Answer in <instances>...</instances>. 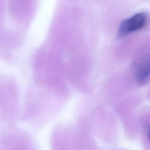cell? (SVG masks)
<instances>
[{
  "label": "cell",
  "instance_id": "obj_1",
  "mask_svg": "<svg viewBox=\"0 0 150 150\" xmlns=\"http://www.w3.org/2000/svg\"><path fill=\"white\" fill-rule=\"evenodd\" d=\"M148 22V16L144 12L134 14L129 18L123 20L120 25L118 35L124 36L144 28Z\"/></svg>",
  "mask_w": 150,
  "mask_h": 150
},
{
  "label": "cell",
  "instance_id": "obj_2",
  "mask_svg": "<svg viewBox=\"0 0 150 150\" xmlns=\"http://www.w3.org/2000/svg\"><path fill=\"white\" fill-rule=\"evenodd\" d=\"M135 79L142 84L150 81V55L144 56L139 62L135 70Z\"/></svg>",
  "mask_w": 150,
  "mask_h": 150
},
{
  "label": "cell",
  "instance_id": "obj_3",
  "mask_svg": "<svg viewBox=\"0 0 150 150\" xmlns=\"http://www.w3.org/2000/svg\"><path fill=\"white\" fill-rule=\"evenodd\" d=\"M148 138H149V141H150V128H149V131H148Z\"/></svg>",
  "mask_w": 150,
  "mask_h": 150
}]
</instances>
